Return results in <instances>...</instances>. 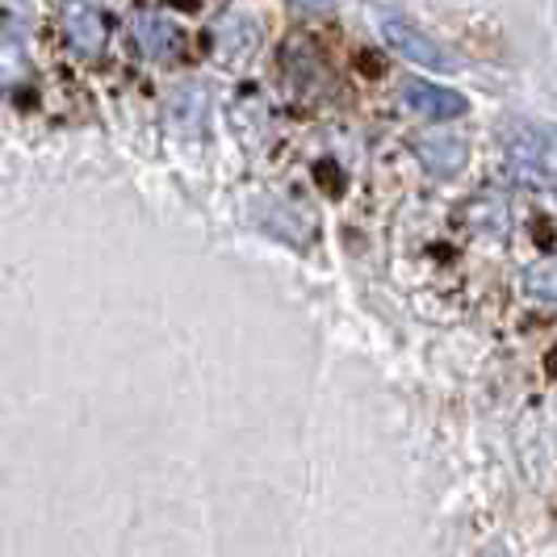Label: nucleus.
I'll use <instances>...</instances> for the list:
<instances>
[{
    "mask_svg": "<svg viewBox=\"0 0 557 557\" xmlns=\"http://www.w3.org/2000/svg\"><path fill=\"white\" fill-rule=\"evenodd\" d=\"M382 38H386V47H391L394 55L411 59V63H423L428 72H457V59L448 55L432 34H423L416 22H407V17H398V13L382 17Z\"/></svg>",
    "mask_w": 557,
    "mask_h": 557,
    "instance_id": "nucleus-1",
    "label": "nucleus"
},
{
    "mask_svg": "<svg viewBox=\"0 0 557 557\" xmlns=\"http://www.w3.org/2000/svg\"><path fill=\"white\" fill-rule=\"evenodd\" d=\"M63 34H67L72 51L84 59H101L106 47H110V22L88 0H67L63 4Z\"/></svg>",
    "mask_w": 557,
    "mask_h": 557,
    "instance_id": "nucleus-2",
    "label": "nucleus"
},
{
    "mask_svg": "<svg viewBox=\"0 0 557 557\" xmlns=\"http://www.w3.org/2000/svg\"><path fill=\"white\" fill-rule=\"evenodd\" d=\"M403 101H407V110H416L419 117H428V122H453V117H466V113H470V101H466L457 88L423 81V76L403 81Z\"/></svg>",
    "mask_w": 557,
    "mask_h": 557,
    "instance_id": "nucleus-3",
    "label": "nucleus"
},
{
    "mask_svg": "<svg viewBox=\"0 0 557 557\" xmlns=\"http://www.w3.org/2000/svg\"><path fill=\"white\" fill-rule=\"evenodd\" d=\"M135 42L143 47V55L151 63H176L185 55V29L172 26L168 17H156V13H139L135 17Z\"/></svg>",
    "mask_w": 557,
    "mask_h": 557,
    "instance_id": "nucleus-4",
    "label": "nucleus"
},
{
    "mask_svg": "<svg viewBox=\"0 0 557 557\" xmlns=\"http://www.w3.org/2000/svg\"><path fill=\"white\" fill-rule=\"evenodd\" d=\"M416 151L436 176H457L470 160V147L461 139H453V135H428V139L416 143Z\"/></svg>",
    "mask_w": 557,
    "mask_h": 557,
    "instance_id": "nucleus-5",
    "label": "nucleus"
},
{
    "mask_svg": "<svg viewBox=\"0 0 557 557\" xmlns=\"http://www.w3.org/2000/svg\"><path fill=\"white\" fill-rule=\"evenodd\" d=\"M524 294L545 307H557V260H532L524 269Z\"/></svg>",
    "mask_w": 557,
    "mask_h": 557,
    "instance_id": "nucleus-6",
    "label": "nucleus"
},
{
    "mask_svg": "<svg viewBox=\"0 0 557 557\" xmlns=\"http://www.w3.org/2000/svg\"><path fill=\"white\" fill-rule=\"evenodd\" d=\"M298 4H307V9H332L335 0H298Z\"/></svg>",
    "mask_w": 557,
    "mask_h": 557,
    "instance_id": "nucleus-7",
    "label": "nucleus"
},
{
    "mask_svg": "<svg viewBox=\"0 0 557 557\" xmlns=\"http://www.w3.org/2000/svg\"><path fill=\"white\" fill-rule=\"evenodd\" d=\"M172 4H176V9H197L201 0H172Z\"/></svg>",
    "mask_w": 557,
    "mask_h": 557,
    "instance_id": "nucleus-8",
    "label": "nucleus"
},
{
    "mask_svg": "<svg viewBox=\"0 0 557 557\" xmlns=\"http://www.w3.org/2000/svg\"><path fill=\"white\" fill-rule=\"evenodd\" d=\"M549 185H554V194H557V176H549Z\"/></svg>",
    "mask_w": 557,
    "mask_h": 557,
    "instance_id": "nucleus-9",
    "label": "nucleus"
}]
</instances>
